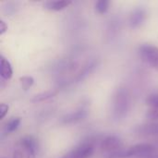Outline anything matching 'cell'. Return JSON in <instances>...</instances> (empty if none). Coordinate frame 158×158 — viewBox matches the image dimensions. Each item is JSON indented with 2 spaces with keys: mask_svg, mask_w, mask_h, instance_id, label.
<instances>
[{
  "mask_svg": "<svg viewBox=\"0 0 158 158\" xmlns=\"http://www.w3.org/2000/svg\"><path fill=\"white\" fill-rule=\"evenodd\" d=\"M130 97L124 88H119L116 92L113 99V116L116 119L124 118L129 110Z\"/></svg>",
  "mask_w": 158,
  "mask_h": 158,
  "instance_id": "cell-1",
  "label": "cell"
},
{
  "mask_svg": "<svg viewBox=\"0 0 158 158\" xmlns=\"http://www.w3.org/2000/svg\"><path fill=\"white\" fill-rule=\"evenodd\" d=\"M141 58L151 68L158 71V47L152 44H143L139 47Z\"/></svg>",
  "mask_w": 158,
  "mask_h": 158,
  "instance_id": "cell-2",
  "label": "cell"
},
{
  "mask_svg": "<svg viewBox=\"0 0 158 158\" xmlns=\"http://www.w3.org/2000/svg\"><path fill=\"white\" fill-rule=\"evenodd\" d=\"M94 152V146L92 142H84L60 158H91Z\"/></svg>",
  "mask_w": 158,
  "mask_h": 158,
  "instance_id": "cell-3",
  "label": "cell"
},
{
  "mask_svg": "<svg viewBox=\"0 0 158 158\" xmlns=\"http://www.w3.org/2000/svg\"><path fill=\"white\" fill-rule=\"evenodd\" d=\"M100 148L102 151L111 154L122 149V141L118 136H107L101 141Z\"/></svg>",
  "mask_w": 158,
  "mask_h": 158,
  "instance_id": "cell-4",
  "label": "cell"
},
{
  "mask_svg": "<svg viewBox=\"0 0 158 158\" xmlns=\"http://www.w3.org/2000/svg\"><path fill=\"white\" fill-rule=\"evenodd\" d=\"M37 146V142L32 136H25L20 140V147L24 152L25 158L36 157Z\"/></svg>",
  "mask_w": 158,
  "mask_h": 158,
  "instance_id": "cell-5",
  "label": "cell"
},
{
  "mask_svg": "<svg viewBox=\"0 0 158 158\" xmlns=\"http://www.w3.org/2000/svg\"><path fill=\"white\" fill-rule=\"evenodd\" d=\"M146 17H147V14H146L145 9H143L142 7L136 8L131 13V15L130 17V26H131V28L136 29V28H139L140 26H142L143 23L145 21Z\"/></svg>",
  "mask_w": 158,
  "mask_h": 158,
  "instance_id": "cell-6",
  "label": "cell"
},
{
  "mask_svg": "<svg viewBox=\"0 0 158 158\" xmlns=\"http://www.w3.org/2000/svg\"><path fill=\"white\" fill-rule=\"evenodd\" d=\"M87 115H88L87 111L83 108H81L62 117L61 123L62 124H73V123H76L84 119L87 117Z\"/></svg>",
  "mask_w": 158,
  "mask_h": 158,
  "instance_id": "cell-7",
  "label": "cell"
},
{
  "mask_svg": "<svg viewBox=\"0 0 158 158\" xmlns=\"http://www.w3.org/2000/svg\"><path fill=\"white\" fill-rule=\"evenodd\" d=\"M71 4H72V1L70 0H50L44 3V6L45 9H48L51 11H60V10L67 8Z\"/></svg>",
  "mask_w": 158,
  "mask_h": 158,
  "instance_id": "cell-8",
  "label": "cell"
},
{
  "mask_svg": "<svg viewBox=\"0 0 158 158\" xmlns=\"http://www.w3.org/2000/svg\"><path fill=\"white\" fill-rule=\"evenodd\" d=\"M0 75L1 78L6 81L10 80L13 76V69L10 62L7 59H6L3 56H1L0 59Z\"/></svg>",
  "mask_w": 158,
  "mask_h": 158,
  "instance_id": "cell-9",
  "label": "cell"
},
{
  "mask_svg": "<svg viewBox=\"0 0 158 158\" xmlns=\"http://www.w3.org/2000/svg\"><path fill=\"white\" fill-rule=\"evenodd\" d=\"M135 132L141 135H153L158 136V123H151L138 126L135 128Z\"/></svg>",
  "mask_w": 158,
  "mask_h": 158,
  "instance_id": "cell-10",
  "label": "cell"
},
{
  "mask_svg": "<svg viewBox=\"0 0 158 158\" xmlns=\"http://www.w3.org/2000/svg\"><path fill=\"white\" fill-rule=\"evenodd\" d=\"M57 94L56 90H50V91H45L44 93H40L38 94H36L35 96H33V98L31 99V102L33 103H39V102H43V101H46L54 96H56Z\"/></svg>",
  "mask_w": 158,
  "mask_h": 158,
  "instance_id": "cell-11",
  "label": "cell"
},
{
  "mask_svg": "<svg viewBox=\"0 0 158 158\" xmlns=\"http://www.w3.org/2000/svg\"><path fill=\"white\" fill-rule=\"evenodd\" d=\"M20 122H21V120L19 118H13L6 123V127H5V131L6 133H11V132L17 131L20 125Z\"/></svg>",
  "mask_w": 158,
  "mask_h": 158,
  "instance_id": "cell-12",
  "label": "cell"
},
{
  "mask_svg": "<svg viewBox=\"0 0 158 158\" xmlns=\"http://www.w3.org/2000/svg\"><path fill=\"white\" fill-rule=\"evenodd\" d=\"M110 2L108 0H99L95 3V11L98 14H105L109 8Z\"/></svg>",
  "mask_w": 158,
  "mask_h": 158,
  "instance_id": "cell-13",
  "label": "cell"
},
{
  "mask_svg": "<svg viewBox=\"0 0 158 158\" xmlns=\"http://www.w3.org/2000/svg\"><path fill=\"white\" fill-rule=\"evenodd\" d=\"M19 81H20V85H21L22 89L27 91L33 85L34 79L31 76H23V77L19 78Z\"/></svg>",
  "mask_w": 158,
  "mask_h": 158,
  "instance_id": "cell-14",
  "label": "cell"
},
{
  "mask_svg": "<svg viewBox=\"0 0 158 158\" xmlns=\"http://www.w3.org/2000/svg\"><path fill=\"white\" fill-rule=\"evenodd\" d=\"M145 103L147 106H149L150 107H158V94H150L146 100Z\"/></svg>",
  "mask_w": 158,
  "mask_h": 158,
  "instance_id": "cell-15",
  "label": "cell"
},
{
  "mask_svg": "<svg viewBox=\"0 0 158 158\" xmlns=\"http://www.w3.org/2000/svg\"><path fill=\"white\" fill-rule=\"evenodd\" d=\"M146 118L150 120L158 119V107H151L146 112Z\"/></svg>",
  "mask_w": 158,
  "mask_h": 158,
  "instance_id": "cell-16",
  "label": "cell"
},
{
  "mask_svg": "<svg viewBox=\"0 0 158 158\" xmlns=\"http://www.w3.org/2000/svg\"><path fill=\"white\" fill-rule=\"evenodd\" d=\"M8 109H9L8 105L3 104V103L0 105V118H4L6 117V115L7 112H8Z\"/></svg>",
  "mask_w": 158,
  "mask_h": 158,
  "instance_id": "cell-17",
  "label": "cell"
},
{
  "mask_svg": "<svg viewBox=\"0 0 158 158\" xmlns=\"http://www.w3.org/2000/svg\"><path fill=\"white\" fill-rule=\"evenodd\" d=\"M6 31H7V24L4 20H1L0 21V34L3 35Z\"/></svg>",
  "mask_w": 158,
  "mask_h": 158,
  "instance_id": "cell-18",
  "label": "cell"
},
{
  "mask_svg": "<svg viewBox=\"0 0 158 158\" xmlns=\"http://www.w3.org/2000/svg\"><path fill=\"white\" fill-rule=\"evenodd\" d=\"M14 156L13 158H23V153L19 150V149H17V150H15L14 151V155H13Z\"/></svg>",
  "mask_w": 158,
  "mask_h": 158,
  "instance_id": "cell-19",
  "label": "cell"
},
{
  "mask_svg": "<svg viewBox=\"0 0 158 158\" xmlns=\"http://www.w3.org/2000/svg\"><path fill=\"white\" fill-rule=\"evenodd\" d=\"M152 158H158V157H156V156H154V157H152Z\"/></svg>",
  "mask_w": 158,
  "mask_h": 158,
  "instance_id": "cell-20",
  "label": "cell"
},
{
  "mask_svg": "<svg viewBox=\"0 0 158 158\" xmlns=\"http://www.w3.org/2000/svg\"><path fill=\"white\" fill-rule=\"evenodd\" d=\"M2 158H3V157H2Z\"/></svg>",
  "mask_w": 158,
  "mask_h": 158,
  "instance_id": "cell-21",
  "label": "cell"
}]
</instances>
